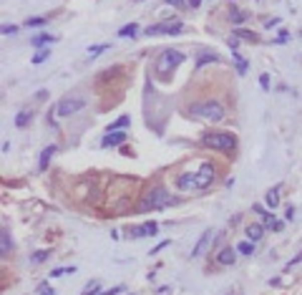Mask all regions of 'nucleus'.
Masks as SVG:
<instances>
[{"label":"nucleus","instance_id":"obj_27","mask_svg":"<svg viewBox=\"0 0 302 295\" xmlns=\"http://www.w3.org/2000/svg\"><path fill=\"white\" fill-rule=\"evenodd\" d=\"M247 18H249V13H244V11H234V13H232V21H234V23H242V21H247Z\"/></svg>","mask_w":302,"mask_h":295},{"label":"nucleus","instance_id":"obj_35","mask_svg":"<svg viewBox=\"0 0 302 295\" xmlns=\"http://www.w3.org/2000/svg\"><path fill=\"white\" fill-rule=\"evenodd\" d=\"M259 83H262V88H269V78H267V73L259 76Z\"/></svg>","mask_w":302,"mask_h":295},{"label":"nucleus","instance_id":"obj_12","mask_svg":"<svg viewBox=\"0 0 302 295\" xmlns=\"http://www.w3.org/2000/svg\"><path fill=\"white\" fill-rule=\"evenodd\" d=\"M31 121H33V111H31V109H23V111H18V116H16V126H18V129L28 126Z\"/></svg>","mask_w":302,"mask_h":295},{"label":"nucleus","instance_id":"obj_7","mask_svg":"<svg viewBox=\"0 0 302 295\" xmlns=\"http://www.w3.org/2000/svg\"><path fill=\"white\" fill-rule=\"evenodd\" d=\"M182 31H184L182 23H157V26H148L146 28L148 36H177Z\"/></svg>","mask_w":302,"mask_h":295},{"label":"nucleus","instance_id":"obj_16","mask_svg":"<svg viewBox=\"0 0 302 295\" xmlns=\"http://www.w3.org/2000/svg\"><path fill=\"white\" fill-rule=\"evenodd\" d=\"M264 200H267V205L274 210V207L279 205V184H277V187H272V189L267 192V197H264Z\"/></svg>","mask_w":302,"mask_h":295},{"label":"nucleus","instance_id":"obj_23","mask_svg":"<svg viewBox=\"0 0 302 295\" xmlns=\"http://www.w3.org/2000/svg\"><path fill=\"white\" fill-rule=\"evenodd\" d=\"M71 272H76V267H58V270L51 272V277H63V275H71Z\"/></svg>","mask_w":302,"mask_h":295},{"label":"nucleus","instance_id":"obj_3","mask_svg":"<svg viewBox=\"0 0 302 295\" xmlns=\"http://www.w3.org/2000/svg\"><path fill=\"white\" fill-rule=\"evenodd\" d=\"M202 144H204V146H212V149H219V152H234L237 139H234V134H229V131H207V134L202 136Z\"/></svg>","mask_w":302,"mask_h":295},{"label":"nucleus","instance_id":"obj_37","mask_svg":"<svg viewBox=\"0 0 302 295\" xmlns=\"http://www.w3.org/2000/svg\"><path fill=\"white\" fill-rule=\"evenodd\" d=\"M284 217H287V220H292V217H294V207H287V212H284Z\"/></svg>","mask_w":302,"mask_h":295},{"label":"nucleus","instance_id":"obj_18","mask_svg":"<svg viewBox=\"0 0 302 295\" xmlns=\"http://www.w3.org/2000/svg\"><path fill=\"white\" fill-rule=\"evenodd\" d=\"M51 41H56L51 33H41V36H36L31 43H33V46H43V43H51Z\"/></svg>","mask_w":302,"mask_h":295},{"label":"nucleus","instance_id":"obj_17","mask_svg":"<svg viewBox=\"0 0 302 295\" xmlns=\"http://www.w3.org/2000/svg\"><path fill=\"white\" fill-rule=\"evenodd\" d=\"M136 31H138V26H136V23H128V26H123V28L118 31V36H121V38H131V36H136Z\"/></svg>","mask_w":302,"mask_h":295},{"label":"nucleus","instance_id":"obj_38","mask_svg":"<svg viewBox=\"0 0 302 295\" xmlns=\"http://www.w3.org/2000/svg\"><path fill=\"white\" fill-rule=\"evenodd\" d=\"M167 3H169V6H182L184 0H167Z\"/></svg>","mask_w":302,"mask_h":295},{"label":"nucleus","instance_id":"obj_5","mask_svg":"<svg viewBox=\"0 0 302 295\" xmlns=\"http://www.w3.org/2000/svg\"><path fill=\"white\" fill-rule=\"evenodd\" d=\"M182 61H184V53H182V51H177V48L162 51L159 58H157V73H172Z\"/></svg>","mask_w":302,"mask_h":295},{"label":"nucleus","instance_id":"obj_4","mask_svg":"<svg viewBox=\"0 0 302 295\" xmlns=\"http://www.w3.org/2000/svg\"><path fill=\"white\" fill-rule=\"evenodd\" d=\"M192 114L199 116V119H207V121H222L227 111L219 101H202V104L192 106Z\"/></svg>","mask_w":302,"mask_h":295},{"label":"nucleus","instance_id":"obj_28","mask_svg":"<svg viewBox=\"0 0 302 295\" xmlns=\"http://www.w3.org/2000/svg\"><path fill=\"white\" fill-rule=\"evenodd\" d=\"M38 292H41V295H56L53 287H51L48 282H41V285H38Z\"/></svg>","mask_w":302,"mask_h":295},{"label":"nucleus","instance_id":"obj_31","mask_svg":"<svg viewBox=\"0 0 302 295\" xmlns=\"http://www.w3.org/2000/svg\"><path fill=\"white\" fill-rule=\"evenodd\" d=\"M46 21H48V18H28V21H26V26H28V28H31V26H43Z\"/></svg>","mask_w":302,"mask_h":295},{"label":"nucleus","instance_id":"obj_14","mask_svg":"<svg viewBox=\"0 0 302 295\" xmlns=\"http://www.w3.org/2000/svg\"><path fill=\"white\" fill-rule=\"evenodd\" d=\"M128 124H131V116H126V114H123V116H118V119L108 126V131H123Z\"/></svg>","mask_w":302,"mask_h":295},{"label":"nucleus","instance_id":"obj_25","mask_svg":"<svg viewBox=\"0 0 302 295\" xmlns=\"http://www.w3.org/2000/svg\"><path fill=\"white\" fill-rule=\"evenodd\" d=\"M48 56H51V51H46V48H41V51H38V53L33 56V63H43V61H46Z\"/></svg>","mask_w":302,"mask_h":295},{"label":"nucleus","instance_id":"obj_8","mask_svg":"<svg viewBox=\"0 0 302 295\" xmlns=\"http://www.w3.org/2000/svg\"><path fill=\"white\" fill-rule=\"evenodd\" d=\"M159 232V225L151 220V222H141V225H133L131 230H128V235L133 237V240H141V237H151V235H157Z\"/></svg>","mask_w":302,"mask_h":295},{"label":"nucleus","instance_id":"obj_13","mask_svg":"<svg viewBox=\"0 0 302 295\" xmlns=\"http://www.w3.org/2000/svg\"><path fill=\"white\" fill-rule=\"evenodd\" d=\"M262 235H264V227H262V225H249V227H247V237H249V242L262 240Z\"/></svg>","mask_w":302,"mask_h":295},{"label":"nucleus","instance_id":"obj_19","mask_svg":"<svg viewBox=\"0 0 302 295\" xmlns=\"http://www.w3.org/2000/svg\"><path fill=\"white\" fill-rule=\"evenodd\" d=\"M237 250H239L242 255H254V242H249V240H247V242H239Z\"/></svg>","mask_w":302,"mask_h":295},{"label":"nucleus","instance_id":"obj_10","mask_svg":"<svg viewBox=\"0 0 302 295\" xmlns=\"http://www.w3.org/2000/svg\"><path fill=\"white\" fill-rule=\"evenodd\" d=\"M126 136H128L126 131H108V134L103 136V141H101V144L106 146V149H108V146H121V144L126 141Z\"/></svg>","mask_w":302,"mask_h":295},{"label":"nucleus","instance_id":"obj_26","mask_svg":"<svg viewBox=\"0 0 302 295\" xmlns=\"http://www.w3.org/2000/svg\"><path fill=\"white\" fill-rule=\"evenodd\" d=\"M8 250H11V237H8V232L3 230V247H0V252H3V257L8 255Z\"/></svg>","mask_w":302,"mask_h":295},{"label":"nucleus","instance_id":"obj_24","mask_svg":"<svg viewBox=\"0 0 302 295\" xmlns=\"http://www.w3.org/2000/svg\"><path fill=\"white\" fill-rule=\"evenodd\" d=\"M234 38H242V41H257L249 31H242V28H239V31H234Z\"/></svg>","mask_w":302,"mask_h":295},{"label":"nucleus","instance_id":"obj_33","mask_svg":"<svg viewBox=\"0 0 302 295\" xmlns=\"http://www.w3.org/2000/svg\"><path fill=\"white\" fill-rule=\"evenodd\" d=\"M234 56H237V53H234ZM237 68H239V73H244V71H247V63H244L239 56H237Z\"/></svg>","mask_w":302,"mask_h":295},{"label":"nucleus","instance_id":"obj_2","mask_svg":"<svg viewBox=\"0 0 302 295\" xmlns=\"http://www.w3.org/2000/svg\"><path fill=\"white\" fill-rule=\"evenodd\" d=\"M169 205H172V194H169L162 184H157V187H151V189L141 197L138 212H154V210H164V207H169Z\"/></svg>","mask_w":302,"mask_h":295},{"label":"nucleus","instance_id":"obj_29","mask_svg":"<svg viewBox=\"0 0 302 295\" xmlns=\"http://www.w3.org/2000/svg\"><path fill=\"white\" fill-rule=\"evenodd\" d=\"M93 292H98V280L88 282V285H86V290H83V295H93Z\"/></svg>","mask_w":302,"mask_h":295},{"label":"nucleus","instance_id":"obj_6","mask_svg":"<svg viewBox=\"0 0 302 295\" xmlns=\"http://www.w3.org/2000/svg\"><path fill=\"white\" fill-rule=\"evenodd\" d=\"M86 106V101L81 96H66L56 104V114L58 116H71V114H78L81 109Z\"/></svg>","mask_w":302,"mask_h":295},{"label":"nucleus","instance_id":"obj_32","mask_svg":"<svg viewBox=\"0 0 302 295\" xmlns=\"http://www.w3.org/2000/svg\"><path fill=\"white\" fill-rule=\"evenodd\" d=\"M18 33V26H3V36H13Z\"/></svg>","mask_w":302,"mask_h":295},{"label":"nucleus","instance_id":"obj_30","mask_svg":"<svg viewBox=\"0 0 302 295\" xmlns=\"http://www.w3.org/2000/svg\"><path fill=\"white\" fill-rule=\"evenodd\" d=\"M118 292H123V285H113L111 290H103V292H98V295H118Z\"/></svg>","mask_w":302,"mask_h":295},{"label":"nucleus","instance_id":"obj_39","mask_svg":"<svg viewBox=\"0 0 302 295\" xmlns=\"http://www.w3.org/2000/svg\"><path fill=\"white\" fill-rule=\"evenodd\" d=\"M199 3H202V0H189V6H192V8H197Z\"/></svg>","mask_w":302,"mask_h":295},{"label":"nucleus","instance_id":"obj_1","mask_svg":"<svg viewBox=\"0 0 302 295\" xmlns=\"http://www.w3.org/2000/svg\"><path fill=\"white\" fill-rule=\"evenodd\" d=\"M212 182H214V164H209V162H204L197 172L179 174V179H177L179 189H207Z\"/></svg>","mask_w":302,"mask_h":295},{"label":"nucleus","instance_id":"obj_9","mask_svg":"<svg viewBox=\"0 0 302 295\" xmlns=\"http://www.w3.org/2000/svg\"><path fill=\"white\" fill-rule=\"evenodd\" d=\"M214 235H217L214 230H204V232H202V237H199V242L192 247V257H202V255H204V252L212 247V242H214Z\"/></svg>","mask_w":302,"mask_h":295},{"label":"nucleus","instance_id":"obj_22","mask_svg":"<svg viewBox=\"0 0 302 295\" xmlns=\"http://www.w3.org/2000/svg\"><path fill=\"white\" fill-rule=\"evenodd\" d=\"M51 257V250H38L36 255H33V262H46Z\"/></svg>","mask_w":302,"mask_h":295},{"label":"nucleus","instance_id":"obj_11","mask_svg":"<svg viewBox=\"0 0 302 295\" xmlns=\"http://www.w3.org/2000/svg\"><path fill=\"white\" fill-rule=\"evenodd\" d=\"M234 252H237L234 247H224V250L217 255V262H219V265H234V260H237Z\"/></svg>","mask_w":302,"mask_h":295},{"label":"nucleus","instance_id":"obj_20","mask_svg":"<svg viewBox=\"0 0 302 295\" xmlns=\"http://www.w3.org/2000/svg\"><path fill=\"white\" fill-rule=\"evenodd\" d=\"M209 61L214 63V61H217V56H214V53H204V56H199V58H197V71H199L204 63H209Z\"/></svg>","mask_w":302,"mask_h":295},{"label":"nucleus","instance_id":"obj_15","mask_svg":"<svg viewBox=\"0 0 302 295\" xmlns=\"http://www.w3.org/2000/svg\"><path fill=\"white\" fill-rule=\"evenodd\" d=\"M53 154H56V146H46V149L41 152V162H38V167H41V169H46Z\"/></svg>","mask_w":302,"mask_h":295},{"label":"nucleus","instance_id":"obj_21","mask_svg":"<svg viewBox=\"0 0 302 295\" xmlns=\"http://www.w3.org/2000/svg\"><path fill=\"white\" fill-rule=\"evenodd\" d=\"M106 48H108L106 43H101V46H93V48H88V58H96V56H101V53H103Z\"/></svg>","mask_w":302,"mask_h":295},{"label":"nucleus","instance_id":"obj_36","mask_svg":"<svg viewBox=\"0 0 302 295\" xmlns=\"http://www.w3.org/2000/svg\"><path fill=\"white\" fill-rule=\"evenodd\" d=\"M299 262H302V252H299L294 260H289V262H287V267H292V265H299Z\"/></svg>","mask_w":302,"mask_h":295},{"label":"nucleus","instance_id":"obj_34","mask_svg":"<svg viewBox=\"0 0 302 295\" xmlns=\"http://www.w3.org/2000/svg\"><path fill=\"white\" fill-rule=\"evenodd\" d=\"M167 245H169V240H164V242H159V245H157L154 250H151V255H157V252H159V250H164Z\"/></svg>","mask_w":302,"mask_h":295}]
</instances>
